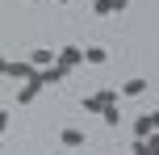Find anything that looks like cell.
<instances>
[{
	"mask_svg": "<svg viewBox=\"0 0 159 155\" xmlns=\"http://www.w3.org/2000/svg\"><path fill=\"white\" fill-rule=\"evenodd\" d=\"M134 155H159V143L155 139H134Z\"/></svg>",
	"mask_w": 159,
	"mask_h": 155,
	"instance_id": "obj_9",
	"label": "cell"
},
{
	"mask_svg": "<svg viewBox=\"0 0 159 155\" xmlns=\"http://www.w3.org/2000/svg\"><path fill=\"white\" fill-rule=\"evenodd\" d=\"M59 4H71V0H59Z\"/></svg>",
	"mask_w": 159,
	"mask_h": 155,
	"instance_id": "obj_15",
	"label": "cell"
},
{
	"mask_svg": "<svg viewBox=\"0 0 159 155\" xmlns=\"http://www.w3.org/2000/svg\"><path fill=\"white\" fill-rule=\"evenodd\" d=\"M38 92H42V84L30 75V80H25L21 88H17V105H30V101H38Z\"/></svg>",
	"mask_w": 159,
	"mask_h": 155,
	"instance_id": "obj_6",
	"label": "cell"
},
{
	"mask_svg": "<svg viewBox=\"0 0 159 155\" xmlns=\"http://www.w3.org/2000/svg\"><path fill=\"white\" fill-rule=\"evenodd\" d=\"M92 13H96V17H113V0H96Z\"/></svg>",
	"mask_w": 159,
	"mask_h": 155,
	"instance_id": "obj_12",
	"label": "cell"
},
{
	"mask_svg": "<svg viewBox=\"0 0 159 155\" xmlns=\"http://www.w3.org/2000/svg\"><path fill=\"white\" fill-rule=\"evenodd\" d=\"M59 143H63L67 151H80V147L88 143V134L80 130V126H63V130H59Z\"/></svg>",
	"mask_w": 159,
	"mask_h": 155,
	"instance_id": "obj_3",
	"label": "cell"
},
{
	"mask_svg": "<svg viewBox=\"0 0 159 155\" xmlns=\"http://www.w3.org/2000/svg\"><path fill=\"white\" fill-rule=\"evenodd\" d=\"M130 8V0H113V13H126Z\"/></svg>",
	"mask_w": 159,
	"mask_h": 155,
	"instance_id": "obj_13",
	"label": "cell"
},
{
	"mask_svg": "<svg viewBox=\"0 0 159 155\" xmlns=\"http://www.w3.org/2000/svg\"><path fill=\"white\" fill-rule=\"evenodd\" d=\"M4 75H8V80H30V75H34V67L30 63H25V59H8V63H4Z\"/></svg>",
	"mask_w": 159,
	"mask_h": 155,
	"instance_id": "obj_5",
	"label": "cell"
},
{
	"mask_svg": "<svg viewBox=\"0 0 159 155\" xmlns=\"http://www.w3.org/2000/svg\"><path fill=\"white\" fill-rule=\"evenodd\" d=\"M8 117H13V113H8V109H0V134H4V126H8Z\"/></svg>",
	"mask_w": 159,
	"mask_h": 155,
	"instance_id": "obj_14",
	"label": "cell"
},
{
	"mask_svg": "<svg viewBox=\"0 0 159 155\" xmlns=\"http://www.w3.org/2000/svg\"><path fill=\"white\" fill-rule=\"evenodd\" d=\"M101 122H105V126H117V122H121V113H117V105H109V109H101Z\"/></svg>",
	"mask_w": 159,
	"mask_h": 155,
	"instance_id": "obj_11",
	"label": "cell"
},
{
	"mask_svg": "<svg viewBox=\"0 0 159 155\" xmlns=\"http://www.w3.org/2000/svg\"><path fill=\"white\" fill-rule=\"evenodd\" d=\"M155 130H159V113H155V109H147V113L134 122V139H155Z\"/></svg>",
	"mask_w": 159,
	"mask_h": 155,
	"instance_id": "obj_1",
	"label": "cell"
},
{
	"mask_svg": "<svg viewBox=\"0 0 159 155\" xmlns=\"http://www.w3.org/2000/svg\"><path fill=\"white\" fill-rule=\"evenodd\" d=\"M84 63H96V67L109 63V50H105V46H88V50H84Z\"/></svg>",
	"mask_w": 159,
	"mask_h": 155,
	"instance_id": "obj_8",
	"label": "cell"
},
{
	"mask_svg": "<svg viewBox=\"0 0 159 155\" xmlns=\"http://www.w3.org/2000/svg\"><path fill=\"white\" fill-rule=\"evenodd\" d=\"M96 101H101V109H109V105H117V88H101V92H92Z\"/></svg>",
	"mask_w": 159,
	"mask_h": 155,
	"instance_id": "obj_10",
	"label": "cell"
},
{
	"mask_svg": "<svg viewBox=\"0 0 159 155\" xmlns=\"http://www.w3.org/2000/svg\"><path fill=\"white\" fill-rule=\"evenodd\" d=\"M55 63L63 67V71H71V67L84 63V50H80V46H63V50H55Z\"/></svg>",
	"mask_w": 159,
	"mask_h": 155,
	"instance_id": "obj_2",
	"label": "cell"
},
{
	"mask_svg": "<svg viewBox=\"0 0 159 155\" xmlns=\"http://www.w3.org/2000/svg\"><path fill=\"white\" fill-rule=\"evenodd\" d=\"M147 88H151V84H147L143 75H134V80H126V84H121V88H117V97H143Z\"/></svg>",
	"mask_w": 159,
	"mask_h": 155,
	"instance_id": "obj_7",
	"label": "cell"
},
{
	"mask_svg": "<svg viewBox=\"0 0 159 155\" xmlns=\"http://www.w3.org/2000/svg\"><path fill=\"white\" fill-rule=\"evenodd\" d=\"M25 63H30L34 71H46V67L55 63V50H46V46H38V50H30V55H25Z\"/></svg>",
	"mask_w": 159,
	"mask_h": 155,
	"instance_id": "obj_4",
	"label": "cell"
}]
</instances>
